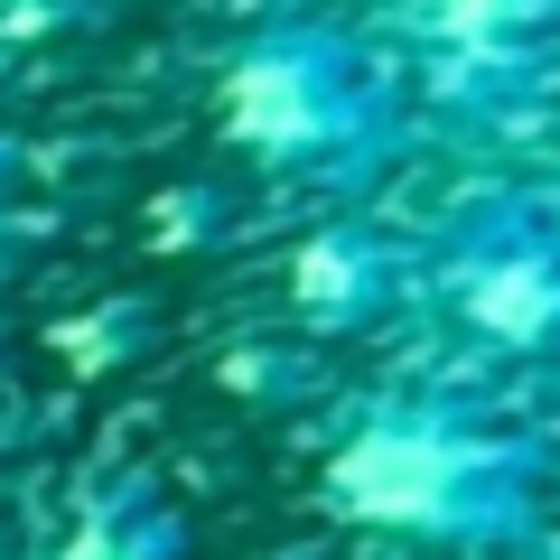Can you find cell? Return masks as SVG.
<instances>
[{"label": "cell", "instance_id": "1", "mask_svg": "<svg viewBox=\"0 0 560 560\" xmlns=\"http://www.w3.org/2000/svg\"><path fill=\"white\" fill-rule=\"evenodd\" d=\"M337 495L374 523H430L448 504V448L411 440V430H374L337 458Z\"/></svg>", "mask_w": 560, "mask_h": 560}, {"label": "cell", "instance_id": "2", "mask_svg": "<svg viewBox=\"0 0 560 560\" xmlns=\"http://www.w3.org/2000/svg\"><path fill=\"white\" fill-rule=\"evenodd\" d=\"M234 121L253 140H308V94H300V66H243L234 75Z\"/></svg>", "mask_w": 560, "mask_h": 560}, {"label": "cell", "instance_id": "3", "mask_svg": "<svg viewBox=\"0 0 560 560\" xmlns=\"http://www.w3.org/2000/svg\"><path fill=\"white\" fill-rule=\"evenodd\" d=\"M551 308H560V290L541 271H486V290H477V318L504 327V337H533Z\"/></svg>", "mask_w": 560, "mask_h": 560}, {"label": "cell", "instance_id": "4", "mask_svg": "<svg viewBox=\"0 0 560 560\" xmlns=\"http://www.w3.org/2000/svg\"><path fill=\"white\" fill-rule=\"evenodd\" d=\"M420 10H430L440 28H486V20L504 10V0H420Z\"/></svg>", "mask_w": 560, "mask_h": 560}, {"label": "cell", "instance_id": "5", "mask_svg": "<svg viewBox=\"0 0 560 560\" xmlns=\"http://www.w3.org/2000/svg\"><path fill=\"white\" fill-rule=\"evenodd\" d=\"M57 560H121V551H113V533H103V523H84V533H75V541H66V551H57Z\"/></svg>", "mask_w": 560, "mask_h": 560}]
</instances>
